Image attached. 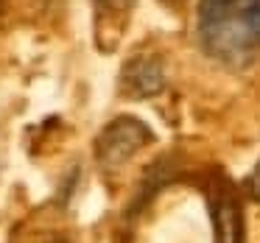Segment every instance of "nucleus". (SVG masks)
Here are the masks:
<instances>
[{
    "mask_svg": "<svg viewBox=\"0 0 260 243\" xmlns=\"http://www.w3.org/2000/svg\"><path fill=\"white\" fill-rule=\"evenodd\" d=\"M196 31L213 59L246 62L260 48V0H199Z\"/></svg>",
    "mask_w": 260,
    "mask_h": 243,
    "instance_id": "1",
    "label": "nucleus"
},
{
    "mask_svg": "<svg viewBox=\"0 0 260 243\" xmlns=\"http://www.w3.org/2000/svg\"><path fill=\"white\" fill-rule=\"evenodd\" d=\"M154 140L151 129H148L143 120L123 115V118H115L107 129L98 134L95 140V162L101 170L112 173V170L123 168L143 146Z\"/></svg>",
    "mask_w": 260,
    "mask_h": 243,
    "instance_id": "2",
    "label": "nucleus"
},
{
    "mask_svg": "<svg viewBox=\"0 0 260 243\" xmlns=\"http://www.w3.org/2000/svg\"><path fill=\"white\" fill-rule=\"evenodd\" d=\"M213 215L215 243H243V213L230 187H210L207 193Z\"/></svg>",
    "mask_w": 260,
    "mask_h": 243,
    "instance_id": "3",
    "label": "nucleus"
},
{
    "mask_svg": "<svg viewBox=\"0 0 260 243\" xmlns=\"http://www.w3.org/2000/svg\"><path fill=\"white\" fill-rule=\"evenodd\" d=\"M165 73L157 56H135L120 73V90L129 98H151L162 90Z\"/></svg>",
    "mask_w": 260,
    "mask_h": 243,
    "instance_id": "4",
    "label": "nucleus"
},
{
    "mask_svg": "<svg viewBox=\"0 0 260 243\" xmlns=\"http://www.w3.org/2000/svg\"><path fill=\"white\" fill-rule=\"evenodd\" d=\"M92 3L101 17H126L135 6V0H92Z\"/></svg>",
    "mask_w": 260,
    "mask_h": 243,
    "instance_id": "5",
    "label": "nucleus"
},
{
    "mask_svg": "<svg viewBox=\"0 0 260 243\" xmlns=\"http://www.w3.org/2000/svg\"><path fill=\"white\" fill-rule=\"evenodd\" d=\"M243 190H246V196H252V198H257L260 201V162L252 168V173L243 179Z\"/></svg>",
    "mask_w": 260,
    "mask_h": 243,
    "instance_id": "6",
    "label": "nucleus"
}]
</instances>
